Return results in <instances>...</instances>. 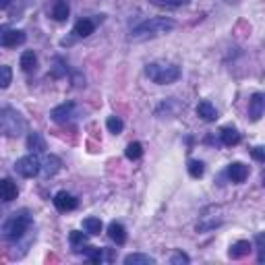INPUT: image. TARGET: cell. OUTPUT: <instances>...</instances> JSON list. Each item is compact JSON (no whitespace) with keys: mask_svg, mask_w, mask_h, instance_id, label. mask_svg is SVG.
<instances>
[{"mask_svg":"<svg viewBox=\"0 0 265 265\" xmlns=\"http://www.w3.org/2000/svg\"><path fill=\"white\" fill-rule=\"evenodd\" d=\"M174 29V21L166 19V17H153L143 23H139L137 27L131 29V39H147V37H156L162 33H168Z\"/></svg>","mask_w":265,"mask_h":265,"instance_id":"obj_1","label":"cell"},{"mask_svg":"<svg viewBox=\"0 0 265 265\" xmlns=\"http://www.w3.org/2000/svg\"><path fill=\"white\" fill-rule=\"evenodd\" d=\"M145 75L158 85H170V83H176L180 79V66L166 62H149L145 66Z\"/></svg>","mask_w":265,"mask_h":265,"instance_id":"obj_2","label":"cell"},{"mask_svg":"<svg viewBox=\"0 0 265 265\" xmlns=\"http://www.w3.org/2000/svg\"><path fill=\"white\" fill-rule=\"evenodd\" d=\"M29 226H31V218L27 216V212L12 214V216L6 220L4 228H2L4 239H8V241H17V239H21V236L27 232V228H29Z\"/></svg>","mask_w":265,"mask_h":265,"instance_id":"obj_3","label":"cell"},{"mask_svg":"<svg viewBox=\"0 0 265 265\" xmlns=\"http://www.w3.org/2000/svg\"><path fill=\"white\" fill-rule=\"evenodd\" d=\"M25 129V122L19 112H15L12 108H2L0 110V133H4L8 137H17Z\"/></svg>","mask_w":265,"mask_h":265,"instance_id":"obj_4","label":"cell"},{"mask_svg":"<svg viewBox=\"0 0 265 265\" xmlns=\"http://www.w3.org/2000/svg\"><path fill=\"white\" fill-rule=\"evenodd\" d=\"M41 170V164L37 160V156H33V153H29V156H23L15 162V172L23 178H33L37 172Z\"/></svg>","mask_w":265,"mask_h":265,"instance_id":"obj_5","label":"cell"},{"mask_svg":"<svg viewBox=\"0 0 265 265\" xmlns=\"http://www.w3.org/2000/svg\"><path fill=\"white\" fill-rule=\"evenodd\" d=\"M25 39H27L25 31H21V29H8V31H4L2 35H0V46H4V48H17V46L23 44Z\"/></svg>","mask_w":265,"mask_h":265,"instance_id":"obj_6","label":"cell"},{"mask_svg":"<svg viewBox=\"0 0 265 265\" xmlns=\"http://www.w3.org/2000/svg\"><path fill=\"white\" fill-rule=\"evenodd\" d=\"M50 116H52L54 122H68L75 116V104L73 102H64V104L54 108L50 112Z\"/></svg>","mask_w":265,"mask_h":265,"instance_id":"obj_7","label":"cell"},{"mask_svg":"<svg viewBox=\"0 0 265 265\" xmlns=\"http://www.w3.org/2000/svg\"><path fill=\"white\" fill-rule=\"evenodd\" d=\"M17 195H19V189L10 178H0V201H4V203L15 201Z\"/></svg>","mask_w":265,"mask_h":265,"instance_id":"obj_8","label":"cell"},{"mask_svg":"<svg viewBox=\"0 0 265 265\" xmlns=\"http://www.w3.org/2000/svg\"><path fill=\"white\" fill-rule=\"evenodd\" d=\"M54 205H56L58 212H73L77 207V199L71 193L60 191V193H56V197H54Z\"/></svg>","mask_w":265,"mask_h":265,"instance_id":"obj_9","label":"cell"},{"mask_svg":"<svg viewBox=\"0 0 265 265\" xmlns=\"http://www.w3.org/2000/svg\"><path fill=\"white\" fill-rule=\"evenodd\" d=\"M263 110H265V97H263V93H255L253 97H251V102H249V116H251V120L257 122L263 116Z\"/></svg>","mask_w":265,"mask_h":265,"instance_id":"obj_10","label":"cell"},{"mask_svg":"<svg viewBox=\"0 0 265 265\" xmlns=\"http://www.w3.org/2000/svg\"><path fill=\"white\" fill-rule=\"evenodd\" d=\"M228 176H230V180L232 183H245L247 180V176H249V168L245 164H241V162H232L230 166H228Z\"/></svg>","mask_w":265,"mask_h":265,"instance_id":"obj_11","label":"cell"},{"mask_svg":"<svg viewBox=\"0 0 265 265\" xmlns=\"http://www.w3.org/2000/svg\"><path fill=\"white\" fill-rule=\"evenodd\" d=\"M251 251H253V245H251L249 241H239V243H234L230 247L228 257L230 259H243V257H247L251 253Z\"/></svg>","mask_w":265,"mask_h":265,"instance_id":"obj_12","label":"cell"},{"mask_svg":"<svg viewBox=\"0 0 265 265\" xmlns=\"http://www.w3.org/2000/svg\"><path fill=\"white\" fill-rule=\"evenodd\" d=\"M108 236L116 245H124V243H127V230H124V226L118 224V222H112V224L108 226Z\"/></svg>","mask_w":265,"mask_h":265,"instance_id":"obj_13","label":"cell"},{"mask_svg":"<svg viewBox=\"0 0 265 265\" xmlns=\"http://www.w3.org/2000/svg\"><path fill=\"white\" fill-rule=\"evenodd\" d=\"M197 114H199L203 120H207V122H214V120L218 118V110L214 108L212 102L203 100V102H199V106H197Z\"/></svg>","mask_w":265,"mask_h":265,"instance_id":"obj_14","label":"cell"},{"mask_svg":"<svg viewBox=\"0 0 265 265\" xmlns=\"http://www.w3.org/2000/svg\"><path fill=\"white\" fill-rule=\"evenodd\" d=\"M95 31V23L91 21V19H79L77 23H75V35L77 37H89L91 33Z\"/></svg>","mask_w":265,"mask_h":265,"instance_id":"obj_15","label":"cell"},{"mask_svg":"<svg viewBox=\"0 0 265 265\" xmlns=\"http://www.w3.org/2000/svg\"><path fill=\"white\" fill-rule=\"evenodd\" d=\"M27 149H29L31 153H39L46 149V141L44 137H41L39 133H29L27 135Z\"/></svg>","mask_w":265,"mask_h":265,"instance_id":"obj_16","label":"cell"},{"mask_svg":"<svg viewBox=\"0 0 265 265\" xmlns=\"http://www.w3.org/2000/svg\"><path fill=\"white\" fill-rule=\"evenodd\" d=\"M222 143L224 145H228V147H232V145H239L241 143V133L236 131V129H232V127H226V129H222Z\"/></svg>","mask_w":265,"mask_h":265,"instance_id":"obj_17","label":"cell"},{"mask_svg":"<svg viewBox=\"0 0 265 265\" xmlns=\"http://www.w3.org/2000/svg\"><path fill=\"white\" fill-rule=\"evenodd\" d=\"M35 66H37V56H35V52L33 50H27L21 54V68L25 73H31L35 71Z\"/></svg>","mask_w":265,"mask_h":265,"instance_id":"obj_18","label":"cell"},{"mask_svg":"<svg viewBox=\"0 0 265 265\" xmlns=\"http://www.w3.org/2000/svg\"><path fill=\"white\" fill-rule=\"evenodd\" d=\"M153 263H156V259L143 253H131L124 257V265H153Z\"/></svg>","mask_w":265,"mask_h":265,"instance_id":"obj_19","label":"cell"},{"mask_svg":"<svg viewBox=\"0 0 265 265\" xmlns=\"http://www.w3.org/2000/svg\"><path fill=\"white\" fill-rule=\"evenodd\" d=\"M83 230H85L87 234L95 236L102 232V220L100 218H85L83 220Z\"/></svg>","mask_w":265,"mask_h":265,"instance_id":"obj_20","label":"cell"},{"mask_svg":"<svg viewBox=\"0 0 265 265\" xmlns=\"http://www.w3.org/2000/svg\"><path fill=\"white\" fill-rule=\"evenodd\" d=\"M60 166H62L60 158H56V156H48L46 162H44V172H46V176H54V174H56V172L60 170Z\"/></svg>","mask_w":265,"mask_h":265,"instance_id":"obj_21","label":"cell"},{"mask_svg":"<svg viewBox=\"0 0 265 265\" xmlns=\"http://www.w3.org/2000/svg\"><path fill=\"white\" fill-rule=\"evenodd\" d=\"M68 4L64 2V0H58L56 4H54V8H52V17L56 19V21H66L68 19Z\"/></svg>","mask_w":265,"mask_h":265,"instance_id":"obj_22","label":"cell"},{"mask_svg":"<svg viewBox=\"0 0 265 265\" xmlns=\"http://www.w3.org/2000/svg\"><path fill=\"white\" fill-rule=\"evenodd\" d=\"M124 156H127L129 160H139L143 156V145L141 143H137V141H133V143H129L127 145V149H124Z\"/></svg>","mask_w":265,"mask_h":265,"instance_id":"obj_23","label":"cell"},{"mask_svg":"<svg viewBox=\"0 0 265 265\" xmlns=\"http://www.w3.org/2000/svg\"><path fill=\"white\" fill-rule=\"evenodd\" d=\"M10 83H12V68L2 64L0 66V89H6Z\"/></svg>","mask_w":265,"mask_h":265,"instance_id":"obj_24","label":"cell"},{"mask_svg":"<svg viewBox=\"0 0 265 265\" xmlns=\"http://www.w3.org/2000/svg\"><path fill=\"white\" fill-rule=\"evenodd\" d=\"M106 127H108V131L112 133V135H120L122 129H124V122H122L118 116H110V118L106 120Z\"/></svg>","mask_w":265,"mask_h":265,"instance_id":"obj_25","label":"cell"},{"mask_svg":"<svg viewBox=\"0 0 265 265\" xmlns=\"http://www.w3.org/2000/svg\"><path fill=\"white\" fill-rule=\"evenodd\" d=\"M68 241H71L73 247H83V245H87V232L73 230L71 234H68Z\"/></svg>","mask_w":265,"mask_h":265,"instance_id":"obj_26","label":"cell"},{"mask_svg":"<svg viewBox=\"0 0 265 265\" xmlns=\"http://www.w3.org/2000/svg\"><path fill=\"white\" fill-rule=\"evenodd\" d=\"M203 172H205L203 162H199V160H191V162H189V174H191L193 178H201Z\"/></svg>","mask_w":265,"mask_h":265,"instance_id":"obj_27","label":"cell"},{"mask_svg":"<svg viewBox=\"0 0 265 265\" xmlns=\"http://www.w3.org/2000/svg\"><path fill=\"white\" fill-rule=\"evenodd\" d=\"M85 255H87L89 261L100 263V261H102V249H97V247H87V249H85Z\"/></svg>","mask_w":265,"mask_h":265,"instance_id":"obj_28","label":"cell"},{"mask_svg":"<svg viewBox=\"0 0 265 265\" xmlns=\"http://www.w3.org/2000/svg\"><path fill=\"white\" fill-rule=\"evenodd\" d=\"M153 4H166V6H183L189 4L191 0H151Z\"/></svg>","mask_w":265,"mask_h":265,"instance_id":"obj_29","label":"cell"},{"mask_svg":"<svg viewBox=\"0 0 265 265\" xmlns=\"http://www.w3.org/2000/svg\"><path fill=\"white\" fill-rule=\"evenodd\" d=\"M170 263H174V265H178V263H189V255H185V253H180V251H176V253L170 257Z\"/></svg>","mask_w":265,"mask_h":265,"instance_id":"obj_30","label":"cell"},{"mask_svg":"<svg viewBox=\"0 0 265 265\" xmlns=\"http://www.w3.org/2000/svg\"><path fill=\"white\" fill-rule=\"evenodd\" d=\"M251 156H253L257 162H263L265 160V151H263V147H255L253 151H251Z\"/></svg>","mask_w":265,"mask_h":265,"instance_id":"obj_31","label":"cell"},{"mask_svg":"<svg viewBox=\"0 0 265 265\" xmlns=\"http://www.w3.org/2000/svg\"><path fill=\"white\" fill-rule=\"evenodd\" d=\"M257 251H259V261H265V253H263V234L257 236Z\"/></svg>","mask_w":265,"mask_h":265,"instance_id":"obj_32","label":"cell"},{"mask_svg":"<svg viewBox=\"0 0 265 265\" xmlns=\"http://www.w3.org/2000/svg\"><path fill=\"white\" fill-rule=\"evenodd\" d=\"M10 2H12V0H0V8H6V6H10Z\"/></svg>","mask_w":265,"mask_h":265,"instance_id":"obj_33","label":"cell"}]
</instances>
